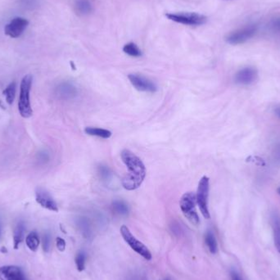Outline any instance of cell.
I'll return each mask as SVG.
<instances>
[{"mask_svg":"<svg viewBox=\"0 0 280 280\" xmlns=\"http://www.w3.org/2000/svg\"><path fill=\"white\" fill-rule=\"evenodd\" d=\"M84 132L91 136H96V137L102 138V139H109L112 136V132L110 130L100 129V128L86 127L84 129Z\"/></svg>","mask_w":280,"mask_h":280,"instance_id":"ac0fdd59","label":"cell"},{"mask_svg":"<svg viewBox=\"0 0 280 280\" xmlns=\"http://www.w3.org/2000/svg\"><path fill=\"white\" fill-rule=\"evenodd\" d=\"M26 243L29 250L35 252L38 249L39 245V238L36 232H31L27 235L26 238Z\"/></svg>","mask_w":280,"mask_h":280,"instance_id":"ffe728a7","label":"cell"},{"mask_svg":"<svg viewBox=\"0 0 280 280\" xmlns=\"http://www.w3.org/2000/svg\"><path fill=\"white\" fill-rule=\"evenodd\" d=\"M42 247H43L44 252H49V250H50V247H51V236L49 233H45L43 235Z\"/></svg>","mask_w":280,"mask_h":280,"instance_id":"484cf974","label":"cell"},{"mask_svg":"<svg viewBox=\"0 0 280 280\" xmlns=\"http://www.w3.org/2000/svg\"><path fill=\"white\" fill-rule=\"evenodd\" d=\"M112 209L115 213L120 216H126L129 213V207L125 201L115 200L112 202Z\"/></svg>","mask_w":280,"mask_h":280,"instance_id":"7402d4cb","label":"cell"},{"mask_svg":"<svg viewBox=\"0 0 280 280\" xmlns=\"http://www.w3.org/2000/svg\"><path fill=\"white\" fill-rule=\"evenodd\" d=\"M38 161L41 163H46L49 160V155L46 152H40L38 154Z\"/></svg>","mask_w":280,"mask_h":280,"instance_id":"83f0119b","label":"cell"},{"mask_svg":"<svg viewBox=\"0 0 280 280\" xmlns=\"http://www.w3.org/2000/svg\"><path fill=\"white\" fill-rule=\"evenodd\" d=\"M257 77V71L252 67H245L236 74L235 82L243 85L253 83Z\"/></svg>","mask_w":280,"mask_h":280,"instance_id":"7c38bea8","label":"cell"},{"mask_svg":"<svg viewBox=\"0 0 280 280\" xmlns=\"http://www.w3.org/2000/svg\"><path fill=\"white\" fill-rule=\"evenodd\" d=\"M257 31L256 25H249L248 27H243L232 32L226 37V42L229 44L237 45L243 44L252 38Z\"/></svg>","mask_w":280,"mask_h":280,"instance_id":"52a82bcc","label":"cell"},{"mask_svg":"<svg viewBox=\"0 0 280 280\" xmlns=\"http://www.w3.org/2000/svg\"><path fill=\"white\" fill-rule=\"evenodd\" d=\"M16 88H17L16 83L12 82L3 90V95L5 96L6 101L9 105H12V103L14 102L15 96H16Z\"/></svg>","mask_w":280,"mask_h":280,"instance_id":"603a6c76","label":"cell"},{"mask_svg":"<svg viewBox=\"0 0 280 280\" xmlns=\"http://www.w3.org/2000/svg\"><path fill=\"white\" fill-rule=\"evenodd\" d=\"M271 29L276 32H280V18L274 20L272 23H271Z\"/></svg>","mask_w":280,"mask_h":280,"instance_id":"f1b7e54d","label":"cell"},{"mask_svg":"<svg viewBox=\"0 0 280 280\" xmlns=\"http://www.w3.org/2000/svg\"><path fill=\"white\" fill-rule=\"evenodd\" d=\"M279 192H280V190H279Z\"/></svg>","mask_w":280,"mask_h":280,"instance_id":"d6a6232c","label":"cell"},{"mask_svg":"<svg viewBox=\"0 0 280 280\" xmlns=\"http://www.w3.org/2000/svg\"><path fill=\"white\" fill-rule=\"evenodd\" d=\"M209 189H210L209 178L203 176L198 183L196 199V203L198 205L201 213L205 219H210L211 217L208 209Z\"/></svg>","mask_w":280,"mask_h":280,"instance_id":"277c9868","label":"cell"},{"mask_svg":"<svg viewBox=\"0 0 280 280\" xmlns=\"http://www.w3.org/2000/svg\"><path fill=\"white\" fill-rule=\"evenodd\" d=\"M35 200L37 203L39 204L42 207L49 210V211H58V206L56 201H54L53 196L50 195L49 192L42 188H38L35 190Z\"/></svg>","mask_w":280,"mask_h":280,"instance_id":"30bf717a","label":"cell"},{"mask_svg":"<svg viewBox=\"0 0 280 280\" xmlns=\"http://www.w3.org/2000/svg\"><path fill=\"white\" fill-rule=\"evenodd\" d=\"M123 163L127 167V174L122 179V186L128 191L139 189L146 176V167L140 157L130 150H123L120 153Z\"/></svg>","mask_w":280,"mask_h":280,"instance_id":"6da1fadb","label":"cell"},{"mask_svg":"<svg viewBox=\"0 0 280 280\" xmlns=\"http://www.w3.org/2000/svg\"><path fill=\"white\" fill-rule=\"evenodd\" d=\"M120 234L128 245L130 246L135 252H137L139 255H141L147 260L152 259V254L150 252V251L147 249V247L143 243L138 240L137 238L133 235L127 226L122 225L120 227Z\"/></svg>","mask_w":280,"mask_h":280,"instance_id":"8992f818","label":"cell"},{"mask_svg":"<svg viewBox=\"0 0 280 280\" xmlns=\"http://www.w3.org/2000/svg\"><path fill=\"white\" fill-rule=\"evenodd\" d=\"M196 194L192 192L184 194L179 201V206L184 216L195 225L198 224L200 221L196 213Z\"/></svg>","mask_w":280,"mask_h":280,"instance_id":"3957f363","label":"cell"},{"mask_svg":"<svg viewBox=\"0 0 280 280\" xmlns=\"http://www.w3.org/2000/svg\"><path fill=\"white\" fill-rule=\"evenodd\" d=\"M166 17L170 21L186 26H201L206 22V17L196 12L167 13Z\"/></svg>","mask_w":280,"mask_h":280,"instance_id":"5b68a950","label":"cell"},{"mask_svg":"<svg viewBox=\"0 0 280 280\" xmlns=\"http://www.w3.org/2000/svg\"><path fill=\"white\" fill-rule=\"evenodd\" d=\"M32 76L27 75L23 77L20 86V97L18 101V110L20 115L23 118H29L33 115L30 101H29V93L31 89Z\"/></svg>","mask_w":280,"mask_h":280,"instance_id":"7a4b0ae2","label":"cell"},{"mask_svg":"<svg viewBox=\"0 0 280 280\" xmlns=\"http://www.w3.org/2000/svg\"><path fill=\"white\" fill-rule=\"evenodd\" d=\"M71 66H72V69H73V70H76V66H74V63L72 61L71 62Z\"/></svg>","mask_w":280,"mask_h":280,"instance_id":"1f68e13d","label":"cell"},{"mask_svg":"<svg viewBox=\"0 0 280 280\" xmlns=\"http://www.w3.org/2000/svg\"><path fill=\"white\" fill-rule=\"evenodd\" d=\"M56 248L60 252H64L66 249V242L63 238H60V237H57L56 238Z\"/></svg>","mask_w":280,"mask_h":280,"instance_id":"4316f807","label":"cell"},{"mask_svg":"<svg viewBox=\"0 0 280 280\" xmlns=\"http://www.w3.org/2000/svg\"><path fill=\"white\" fill-rule=\"evenodd\" d=\"M76 224L84 238H85L86 239H90L93 235H92L90 224L88 219L85 217H80L76 221Z\"/></svg>","mask_w":280,"mask_h":280,"instance_id":"2e32d148","label":"cell"},{"mask_svg":"<svg viewBox=\"0 0 280 280\" xmlns=\"http://www.w3.org/2000/svg\"><path fill=\"white\" fill-rule=\"evenodd\" d=\"M29 25L28 20L23 17H15L4 27V33L7 36L16 39L21 36Z\"/></svg>","mask_w":280,"mask_h":280,"instance_id":"ba28073f","label":"cell"},{"mask_svg":"<svg viewBox=\"0 0 280 280\" xmlns=\"http://www.w3.org/2000/svg\"><path fill=\"white\" fill-rule=\"evenodd\" d=\"M77 88L71 82H62L56 86V94L61 99H71L77 95Z\"/></svg>","mask_w":280,"mask_h":280,"instance_id":"4fadbf2b","label":"cell"},{"mask_svg":"<svg viewBox=\"0 0 280 280\" xmlns=\"http://www.w3.org/2000/svg\"><path fill=\"white\" fill-rule=\"evenodd\" d=\"M75 11L79 16H87L93 11V0H76Z\"/></svg>","mask_w":280,"mask_h":280,"instance_id":"5bb4252c","label":"cell"},{"mask_svg":"<svg viewBox=\"0 0 280 280\" xmlns=\"http://www.w3.org/2000/svg\"><path fill=\"white\" fill-rule=\"evenodd\" d=\"M130 83L137 90L141 92H149L154 93L157 90V85L149 79L138 74H130L128 76Z\"/></svg>","mask_w":280,"mask_h":280,"instance_id":"9c48e42d","label":"cell"},{"mask_svg":"<svg viewBox=\"0 0 280 280\" xmlns=\"http://www.w3.org/2000/svg\"><path fill=\"white\" fill-rule=\"evenodd\" d=\"M272 228L275 247L280 253V216L276 213L273 214Z\"/></svg>","mask_w":280,"mask_h":280,"instance_id":"9a60e30c","label":"cell"},{"mask_svg":"<svg viewBox=\"0 0 280 280\" xmlns=\"http://www.w3.org/2000/svg\"><path fill=\"white\" fill-rule=\"evenodd\" d=\"M231 280H243L241 279L240 275H238V273L233 270L231 271Z\"/></svg>","mask_w":280,"mask_h":280,"instance_id":"f546056e","label":"cell"},{"mask_svg":"<svg viewBox=\"0 0 280 280\" xmlns=\"http://www.w3.org/2000/svg\"><path fill=\"white\" fill-rule=\"evenodd\" d=\"M25 224L23 222H19L17 226L15 227L14 232H13V243H14V248L17 250L19 248L20 244L22 243L25 235Z\"/></svg>","mask_w":280,"mask_h":280,"instance_id":"e0dca14e","label":"cell"},{"mask_svg":"<svg viewBox=\"0 0 280 280\" xmlns=\"http://www.w3.org/2000/svg\"><path fill=\"white\" fill-rule=\"evenodd\" d=\"M275 114L280 118V108H278L275 109Z\"/></svg>","mask_w":280,"mask_h":280,"instance_id":"4dcf8cb0","label":"cell"},{"mask_svg":"<svg viewBox=\"0 0 280 280\" xmlns=\"http://www.w3.org/2000/svg\"><path fill=\"white\" fill-rule=\"evenodd\" d=\"M205 243L211 253L216 254L217 252L218 245H217L216 237L211 231L206 232V235H205Z\"/></svg>","mask_w":280,"mask_h":280,"instance_id":"d6986e66","label":"cell"},{"mask_svg":"<svg viewBox=\"0 0 280 280\" xmlns=\"http://www.w3.org/2000/svg\"><path fill=\"white\" fill-rule=\"evenodd\" d=\"M98 174L100 175L101 178L103 179V180H108V179H111L112 177V171H111L110 169L108 167H106V166H103L101 165L98 168Z\"/></svg>","mask_w":280,"mask_h":280,"instance_id":"d4e9b609","label":"cell"},{"mask_svg":"<svg viewBox=\"0 0 280 280\" xmlns=\"http://www.w3.org/2000/svg\"><path fill=\"white\" fill-rule=\"evenodd\" d=\"M0 280H27L23 270L16 265L0 267Z\"/></svg>","mask_w":280,"mask_h":280,"instance_id":"8fae6325","label":"cell"},{"mask_svg":"<svg viewBox=\"0 0 280 280\" xmlns=\"http://www.w3.org/2000/svg\"><path fill=\"white\" fill-rule=\"evenodd\" d=\"M86 254L81 251L76 254V258H75V262H76V268L80 272L83 271L85 267Z\"/></svg>","mask_w":280,"mask_h":280,"instance_id":"cb8c5ba5","label":"cell"},{"mask_svg":"<svg viewBox=\"0 0 280 280\" xmlns=\"http://www.w3.org/2000/svg\"><path fill=\"white\" fill-rule=\"evenodd\" d=\"M123 51L130 56L139 57V56H142V52L140 50V48L138 47L137 44L132 43V42L125 44L123 48Z\"/></svg>","mask_w":280,"mask_h":280,"instance_id":"44dd1931","label":"cell"}]
</instances>
